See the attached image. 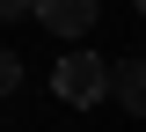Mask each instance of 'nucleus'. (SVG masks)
Returning <instances> with one entry per match:
<instances>
[{
  "mask_svg": "<svg viewBox=\"0 0 146 132\" xmlns=\"http://www.w3.org/2000/svg\"><path fill=\"white\" fill-rule=\"evenodd\" d=\"M51 88L66 95L73 110H88V103H102V95L117 88V66H102V59H88V52H66L51 66Z\"/></svg>",
  "mask_w": 146,
  "mask_h": 132,
  "instance_id": "nucleus-1",
  "label": "nucleus"
},
{
  "mask_svg": "<svg viewBox=\"0 0 146 132\" xmlns=\"http://www.w3.org/2000/svg\"><path fill=\"white\" fill-rule=\"evenodd\" d=\"M36 22H44V29H51V37H88L95 29V0H44V7H36Z\"/></svg>",
  "mask_w": 146,
  "mask_h": 132,
  "instance_id": "nucleus-2",
  "label": "nucleus"
},
{
  "mask_svg": "<svg viewBox=\"0 0 146 132\" xmlns=\"http://www.w3.org/2000/svg\"><path fill=\"white\" fill-rule=\"evenodd\" d=\"M117 103L131 117H146V59H117Z\"/></svg>",
  "mask_w": 146,
  "mask_h": 132,
  "instance_id": "nucleus-3",
  "label": "nucleus"
},
{
  "mask_svg": "<svg viewBox=\"0 0 146 132\" xmlns=\"http://www.w3.org/2000/svg\"><path fill=\"white\" fill-rule=\"evenodd\" d=\"M15 88H22V59H15V52H0V95H15Z\"/></svg>",
  "mask_w": 146,
  "mask_h": 132,
  "instance_id": "nucleus-4",
  "label": "nucleus"
},
{
  "mask_svg": "<svg viewBox=\"0 0 146 132\" xmlns=\"http://www.w3.org/2000/svg\"><path fill=\"white\" fill-rule=\"evenodd\" d=\"M36 7H44V0H0V15L15 22V15H36Z\"/></svg>",
  "mask_w": 146,
  "mask_h": 132,
  "instance_id": "nucleus-5",
  "label": "nucleus"
},
{
  "mask_svg": "<svg viewBox=\"0 0 146 132\" xmlns=\"http://www.w3.org/2000/svg\"><path fill=\"white\" fill-rule=\"evenodd\" d=\"M131 7H146V0H131Z\"/></svg>",
  "mask_w": 146,
  "mask_h": 132,
  "instance_id": "nucleus-6",
  "label": "nucleus"
}]
</instances>
